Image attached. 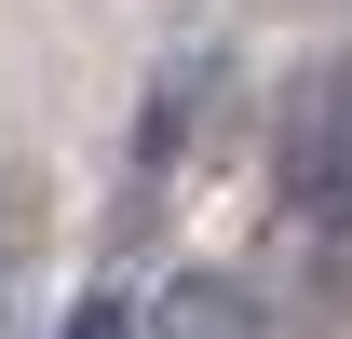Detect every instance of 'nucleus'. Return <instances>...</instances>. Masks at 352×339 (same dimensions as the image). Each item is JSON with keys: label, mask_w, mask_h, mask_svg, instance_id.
Segmentation results:
<instances>
[{"label": "nucleus", "mask_w": 352, "mask_h": 339, "mask_svg": "<svg viewBox=\"0 0 352 339\" xmlns=\"http://www.w3.org/2000/svg\"><path fill=\"white\" fill-rule=\"evenodd\" d=\"M285 217L352 231V68H311L298 109H285Z\"/></svg>", "instance_id": "f257e3e1"}, {"label": "nucleus", "mask_w": 352, "mask_h": 339, "mask_svg": "<svg viewBox=\"0 0 352 339\" xmlns=\"http://www.w3.org/2000/svg\"><path fill=\"white\" fill-rule=\"evenodd\" d=\"M149 339H258V298L230 285V271H176L163 312H149Z\"/></svg>", "instance_id": "f03ea898"}, {"label": "nucleus", "mask_w": 352, "mask_h": 339, "mask_svg": "<svg viewBox=\"0 0 352 339\" xmlns=\"http://www.w3.org/2000/svg\"><path fill=\"white\" fill-rule=\"evenodd\" d=\"M68 339H135V312H122V298H82V312H68Z\"/></svg>", "instance_id": "7ed1b4c3"}]
</instances>
